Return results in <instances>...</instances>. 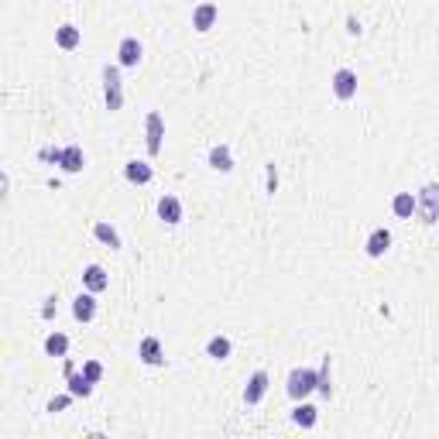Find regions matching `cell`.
<instances>
[{
	"mask_svg": "<svg viewBox=\"0 0 439 439\" xmlns=\"http://www.w3.org/2000/svg\"><path fill=\"white\" fill-rule=\"evenodd\" d=\"M316 385H319V371H312V367H292L288 381H285V391H288L292 402H306L312 391H316Z\"/></svg>",
	"mask_w": 439,
	"mask_h": 439,
	"instance_id": "cell-1",
	"label": "cell"
},
{
	"mask_svg": "<svg viewBox=\"0 0 439 439\" xmlns=\"http://www.w3.org/2000/svg\"><path fill=\"white\" fill-rule=\"evenodd\" d=\"M104 100L106 110L117 113L124 106V79H120V66H104Z\"/></svg>",
	"mask_w": 439,
	"mask_h": 439,
	"instance_id": "cell-2",
	"label": "cell"
},
{
	"mask_svg": "<svg viewBox=\"0 0 439 439\" xmlns=\"http://www.w3.org/2000/svg\"><path fill=\"white\" fill-rule=\"evenodd\" d=\"M419 220L426 227L439 223V182H426L419 192Z\"/></svg>",
	"mask_w": 439,
	"mask_h": 439,
	"instance_id": "cell-3",
	"label": "cell"
},
{
	"mask_svg": "<svg viewBox=\"0 0 439 439\" xmlns=\"http://www.w3.org/2000/svg\"><path fill=\"white\" fill-rule=\"evenodd\" d=\"M330 89H333V97L340 104H347V100H354L357 97V73L354 69H336L333 79H330Z\"/></svg>",
	"mask_w": 439,
	"mask_h": 439,
	"instance_id": "cell-4",
	"label": "cell"
},
{
	"mask_svg": "<svg viewBox=\"0 0 439 439\" xmlns=\"http://www.w3.org/2000/svg\"><path fill=\"white\" fill-rule=\"evenodd\" d=\"M144 134H148V155L158 158L161 155V144H165V120L158 110H148L144 117Z\"/></svg>",
	"mask_w": 439,
	"mask_h": 439,
	"instance_id": "cell-5",
	"label": "cell"
},
{
	"mask_svg": "<svg viewBox=\"0 0 439 439\" xmlns=\"http://www.w3.org/2000/svg\"><path fill=\"white\" fill-rule=\"evenodd\" d=\"M141 58H144V45L128 35V38H120V49H117V66L120 69H137L141 66Z\"/></svg>",
	"mask_w": 439,
	"mask_h": 439,
	"instance_id": "cell-6",
	"label": "cell"
},
{
	"mask_svg": "<svg viewBox=\"0 0 439 439\" xmlns=\"http://www.w3.org/2000/svg\"><path fill=\"white\" fill-rule=\"evenodd\" d=\"M216 21H220V7H216L213 0H203V4H196V7H192V27H196L199 35L213 31Z\"/></svg>",
	"mask_w": 439,
	"mask_h": 439,
	"instance_id": "cell-7",
	"label": "cell"
},
{
	"mask_svg": "<svg viewBox=\"0 0 439 439\" xmlns=\"http://www.w3.org/2000/svg\"><path fill=\"white\" fill-rule=\"evenodd\" d=\"M97 312H100V302H97V292H79L76 299H73V319L76 323H93L97 319Z\"/></svg>",
	"mask_w": 439,
	"mask_h": 439,
	"instance_id": "cell-8",
	"label": "cell"
},
{
	"mask_svg": "<svg viewBox=\"0 0 439 439\" xmlns=\"http://www.w3.org/2000/svg\"><path fill=\"white\" fill-rule=\"evenodd\" d=\"M137 357H141V364H148V367H165V347H161V340L158 336H144L137 343Z\"/></svg>",
	"mask_w": 439,
	"mask_h": 439,
	"instance_id": "cell-9",
	"label": "cell"
},
{
	"mask_svg": "<svg viewBox=\"0 0 439 439\" xmlns=\"http://www.w3.org/2000/svg\"><path fill=\"white\" fill-rule=\"evenodd\" d=\"M158 216H161V223H168V227H179L182 216H185V209H182V199H179V196L165 192V196L158 199Z\"/></svg>",
	"mask_w": 439,
	"mask_h": 439,
	"instance_id": "cell-10",
	"label": "cell"
},
{
	"mask_svg": "<svg viewBox=\"0 0 439 439\" xmlns=\"http://www.w3.org/2000/svg\"><path fill=\"white\" fill-rule=\"evenodd\" d=\"M364 251H367V258H385L391 251V230L388 227H374L367 233V240H364Z\"/></svg>",
	"mask_w": 439,
	"mask_h": 439,
	"instance_id": "cell-11",
	"label": "cell"
},
{
	"mask_svg": "<svg viewBox=\"0 0 439 439\" xmlns=\"http://www.w3.org/2000/svg\"><path fill=\"white\" fill-rule=\"evenodd\" d=\"M206 165L213 168V172H220V175H230L233 172V152L230 144H213L206 155Z\"/></svg>",
	"mask_w": 439,
	"mask_h": 439,
	"instance_id": "cell-12",
	"label": "cell"
},
{
	"mask_svg": "<svg viewBox=\"0 0 439 439\" xmlns=\"http://www.w3.org/2000/svg\"><path fill=\"white\" fill-rule=\"evenodd\" d=\"M82 288H89V292H106L110 288V275H106L104 264H86L82 268Z\"/></svg>",
	"mask_w": 439,
	"mask_h": 439,
	"instance_id": "cell-13",
	"label": "cell"
},
{
	"mask_svg": "<svg viewBox=\"0 0 439 439\" xmlns=\"http://www.w3.org/2000/svg\"><path fill=\"white\" fill-rule=\"evenodd\" d=\"M264 395H268V371H254L244 385V405H258Z\"/></svg>",
	"mask_w": 439,
	"mask_h": 439,
	"instance_id": "cell-14",
	"label": "cell"
},
{
	"mask_svg": "<svg viewBox=\"0 0 439 439\" xmlns=\"http://www.w3.org/2000/svg\"><path fill=\"white\" fill-rule=\"evenodd\" d=\"M55 45L62 49V52H76L79 45H82V27H76V25H58L55 27Z\"/></svg>",
	"mask_w": 439,
	"mask_h": 439,
	"instance_id": "cell-15",
	"label": "cell"
},
{
	"mask_svg": "<svg viewBox=\"0 0 439 439\" xmlns=\"http://www.w3.org/2000/svg\"><path fill=\"white\" fill-rule=\"evenodd\" d=\"M58 168H62L66 175H79V172L86 168V152H82L79 144H69V148H62V161H58Z\"/></svg>",
	"mask_w": 439,
	"mask_h": 439,
	"instance_id": "cell-16",
	"label": "cell"
},
{
	"mask_svg": "<svg viewBox=\"0 0 439 439\" xmlns=\"http://www.w3.org/2000/svg\"><path fill=\"white\" fill-rule=\"evenodd\" d=\"M124 179L130 185H148V182L155 179V168L148 165V161H137V158H130L128 165H124Z\"/></svg>",
	"mask_w": 439,
	"mask_h": 439,
	"instance_id": "cell-17",
	"label": "cell"
},
{
	"mask_svg": "<svg viewBox=\"0 0 439 439\" xmlns=\"http://www.w3.org/2000/svg\"><path fill=\"white\" fill-rule=\"evenodd\" d=\"M391 213H395L398 220H412L415 213H419V196H412V192H395Z\"/></svg>",
	"mask_w": 439,
	"mask_h": 439,
	"instance_id": "cell-18",
	"label": "cell"
},
{
	"mask_svg": "<svg viewBox=\"0 0 439 439\" xmlns=\"http://www.w3.org/2000/svg\"><path fill=\"white\" fill-rule=\"evenodd\" d=\"M292 422H295L299 429H312V426L319 422V409L309 405V402H295V409H292Z\"/></svg>",
	"mask_w": 439,
	"mask_h": 439,
	"instance_id": "cell-19",
	"label": "cell"
},
{
	"mask_svg": "<svg viewBox=\"0 0 439 439\" xmlns=\"http://www.w3.org/2000/svg\"><path fill=\"white\" fill-rule=\"evenodd\" d=\"M230 354H233L230 336L216 333V336H209V340H206V357H209V361H227Z\"/></svg>",
	"mask_w": 439,
	"mask_h": 439,
	"instance_id": "cell-20",
	"label": "cell"
},
{
	"mask_svg": "<svg viewBox=\"0 0 439 439\" xmlns=\"http://www.w3.org/2000/svg\"><path fill=\"white\" fill-rule=\"evenodd\" d=\"M93 237H97L100 244H106L110 251H120V247H124V244H120V233H117V227H113V223H106V220L93 223Z\"/></svg>",
	"mask_w": 439,
	"mask_h": 439,
	"instance_id": "cell-21",
	"label": "cell"
},
{
	"mask_svg": "<svg viewBox=\"0 0 439 439\" xmlns=\"http://www.w3.org/2000/svg\"><path fill=\"white\" fill-rule=\"evenodd\" d=\"M45 354H49V357H66V354H69V336L58 333V330L49 333L45 336Z\"/></svg>",
	"mask_w": 439,
	"mask_h": 439,
	"instance_id": "cell-22",
	"label": "cell"
},
{
	"mask_svg": "<svg viewBox=\"0 0 439 439\" xmlns=\"http://www.w3.org/2000/svg\"><path fill=\"white\" fill-rule=\"evenodd\" d=\"M66 381H69V391H73L76 398H89V395H93V381H89L82 371H73Z\"/></svg>",
	"mask_w": 439,
	"mask_h": 439,
	"instance_id": "cell-23",
	"label": "cell"
},
{
	"mask_svg": "<svg viewBox=\"0 0 439 439\" xmlns=\"http://www.w3.org/2000/svg\"><path fill=\"white\" fill-rule=\"evenodd\" d=\"M316 391L323 395V398H330L333 395V378H330V354L323 357V364H319V385H316Z\"/></svg>",
	"mask_w": 439,
	"mask_h": 439,
	"instance_id": "cell-24",
	"label": "cell"
},
{
	"mask_svg": "<svg viewBox=\"0 0 439 439\" xmlns=\"http://www.w3.org/2000/svg\"><path fill=\"white\" fill-rule=\"evenodd\" d=\"M73 398H76V395H73V391H69V395H55L52 402H49V405H45V412H66V409H69V405H73Z\"/></svg>",
	"mask_w": 439,
	"mask_h": 439,
	"instance_id": "cell-25",
	"label": "cell"
},
{
	"mask_svg": "<svg viewBox=\"0 0 439 439\" xmlns=\"http://www.w3.org/2000/svg\"><path fill=\"white\" fill-rule=\"evenodd\" d=\"M82 374H86L93 385H100V381H104V364H100V361H86V364H82Z\"/></svg>",
	"mask_w": 439,
	"mask_h": 439,
	"instance_id": "cell-26",
	"label": "cell"
},
{
	"mask_svg": "<svg viewBox=\"0 0 439 439\" xmlns=\"http://www.w3.org/2000/svg\"><path fill=\"white\" fill-rule=\"evenodd\" d=\"M264 189H268V196H275V189H278V172H275V161L264 168Z\"/></svg>",
	"mask_w": 439,
	"mask_h": 439,
	"instance_id": "cell-27",
	"label": "cell"
},
{
	"mask_svg": "<svg viewBox=\"0 0 439 439\" xmlns=\"http://www.w3.org/2000/svg\"><path fill=\"white\" fill-rule=\"evenodd\" d=\"M55 312H58V295H49L42 306V319H55Z\"/></svg>",
	"mask_w": 439,
	"mask_h": 439,
	"instance_id": "cell-28",
	"label": "cell"
},
{
	"mask_svg": "<svg viewBox=\"0 0 439 439\" xmlns=\"http://www.w3.org/2000/svg\"><path fill=\"white\" fill-rule=\"evenodd\" d=\"M38 158H42V161H52V165H58V161H62V148H42Z\"/></svg>",
	"mask_w": 439,
	"mask_h": 439,
	"instance_id": "cell-29",
	"label": "cell"
},
{
	"mask_svg": "<svg viewBox=\"0 0 439 439\" xmlns=\"http://www.w3.org/2000/svg\"><path fill=\"white\" fill-rule=\"evenodd\" d=\"M347 31H350V35H361V21H357V18H347Z\"/></svg>",
	"mask_w": 439,
	"mask_h": 439,
	"instance_id": "cell-30",
	"label": "cell"
}]
</instances>
